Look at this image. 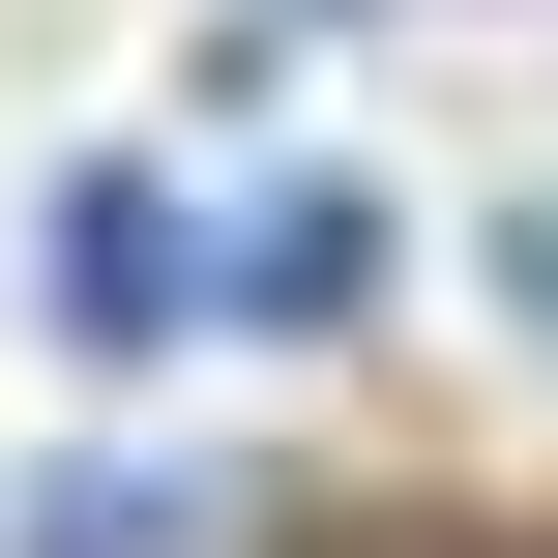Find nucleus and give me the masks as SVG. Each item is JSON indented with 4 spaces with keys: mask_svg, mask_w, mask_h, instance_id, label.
<instances>
[{
    "mask_svg": "<svg viewBox=\"0 0 558 558\" xmlns=\"http://www.w3.org/2000/svg\"><path fill=\"white\" fill-rule=\"evenodd\" d=\"M177 294H206V235H177V177H59V324H88V353H147Z\"/></svg>",
    "mask_w": 558,
    "mask_h": 558,
    "instance_id": "f257e3e1",
    "label": "nucleus"
},
{
    "mask_svg": "<svg viewBox=\"0 0 558 558\" xmlns=\"http://www.w3.org/2000/svg\"><path fill=\"white\" fill-rule=\"evenodd\" d=\"M235 294H265V324H353V294H383V177H265Z\"/></svg>",
    "mask_w": 558,
    "mask_h": 558,
    "instance_id": "f03ea898",
    "label": "nucleus"
},
{
    "mask_svg": "<svg viewBox=\"0 0 558 558\" xmlns=\"http://www.w3.org/2000/svg\"><path fill=\"white\" fill-rule=\"evenodd\" d=\"M0 558H206V500H177V471H59Z\"/></svg>",
    "mask_w": 558,
    "mask_h": 558,
    "instance_id": "7ed1b4c3",
    "label": "nucleus"
}]
</instances>
